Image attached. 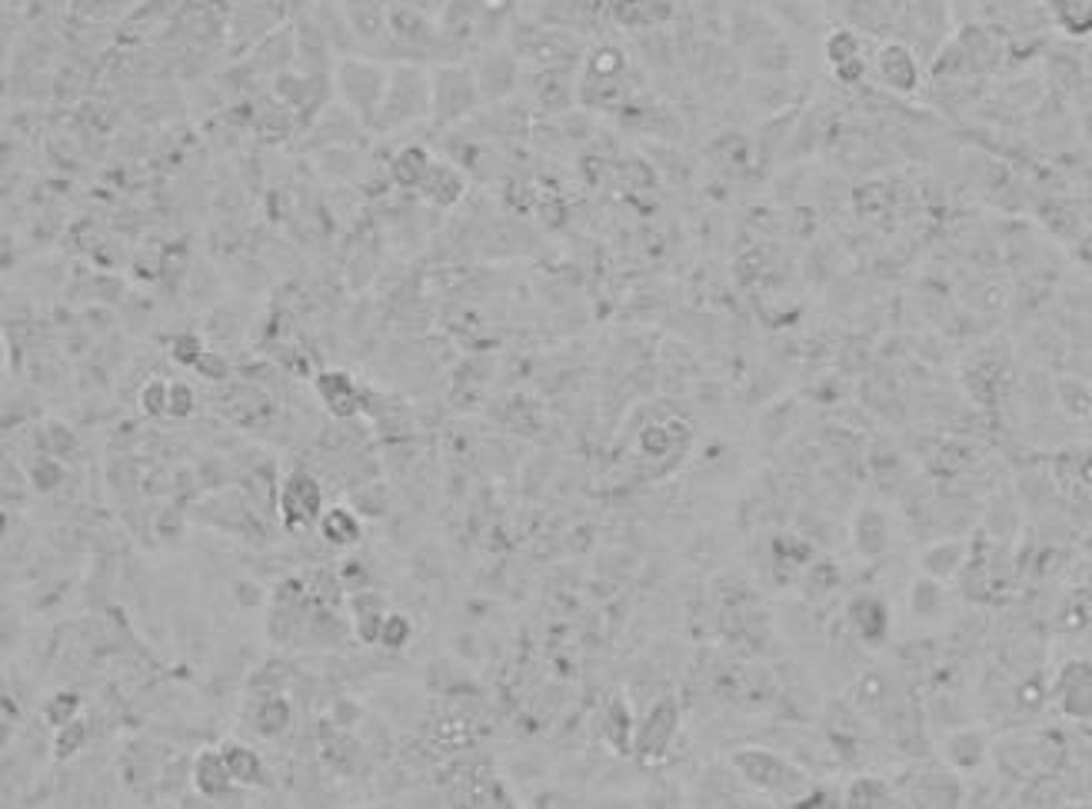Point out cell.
<instances>
[{
	"instance_id": "cell-25",
	"label": "cell",
	"mask_w": 1092,
	"mask_h": 809,
	"mask_svg": "<svg viewBox=\"0 0 1092 809\" xmlns=\"http://www.w3.org/2000/svg\"><path fill=\"white\" fill-rule=\"evenodd\" d=\"M607 737H610V743L617 747V753H623V756L633 753L636 723H633V716H630V709H627L623 700L610 703V709H607Z\"/></svg>"
},
{
	"instance_id": "cell-26",
	"label": "cell",
	"mask_w": 1092,
	"mask_h": 809,
	"mask_svg": "<svg viewBox=\"0 0 1092 809\" xmlns=\"http://www.w3.org/2000/svg\"><path fill=\"white\" fill-rule=\"evenodd\" d=\"M943 606V580H933L922 574V580H916L912 593H909V610L919 616V620H930L936 616Z\"/></svg>"
},
{
	"instance_id": "cell-11",
	"label": "cell",
	"mask_w": 1092,
	"mask_h": 809,
	"mask_svg": "<svg viewBox=\"0 0 1092 809\" xmlns=\"http://www.w3.org/2000/svg\"><path fill=\"white\" fill-rule=\"evenodd\" d=\"M847 616H850L853 633H857L866 646H880V643L889 636V603L880 600V597H873V593H860V597L850 603Z\"/></svg>"
},
{
	"instance_id": "cell-2",
	"label": "cell",
	"mask_w": 1092,
	"mask_h": 809,
	"mask_svg": "<svg viewBox=\"0 0 1092 809\" xmlns=\"http://www.w3.org/2000/svg\"><path fill=\"white\" fill-rule=\"evenodd\" d=\"M434 114V77L419 67H396L390 70L387 80V94L377 111V124L387 127H403L419 117Z\"/></svg>"
},
{
	"instance_id": "cell-4",
	"label": "cell",
	"mask_w": 1092,
	"mask_h": 809,
	"mask_svg": "<svg viewBox=\"0 0 1092 809\" xmlns=\"http://www.w3.org/2000/svg\"><path fill=\"white\" fill-rule=\"evenodd\" d=\"M387 80H390V73L380 63H370L360 57H344L337 63V91L350 104V111L360 117H377L380 101L387 94Z\"/></svg>"
},
{
	"instance_id": "cell-22",
	"label": "cell",
	"mask_w": 1092,
	"mask_h": 809,
	"mask_svg": "<svg viewBox=\"0 0 1092 809\" xmlns=\"http://www.w3.org/2000/svg\"><path fill=\"white\" fill-rule=\"evenodd\" d=\"M899 793H893L886 786V779L880 776H857L847 793H843V802L847 806H899Z\"/></svg>"
},
{
	"instance_id": "cell-27",
	"label": "cell",
	"mask_w": 1092,
	"mask_h": 809,
	"mask_svg": "<svg viewBox=\"0 0 1092 809\" xmlns=\"http://www.w3.org/2000/svg\"><path fill=\"white\" fill-rule=\"evenodd\" d=\"M137 403H140V411L147 417H163L166 411H171V383L160 380V377L143 380V386L137 390Z\"/></svg>"
},
{
	"instance_id": "cell-15",
	"label": "cell",
	"mask_w": 1092,
	"mask_h": 809,
	"mask_svg": "<svg viewBox=\"0 0 1092 809\" xmlns=\"http://www.w3.org/2000/svg\"><path fill=\"white\" fill-rule=\"evenodd\" d=\"M317 530H320L323 543L333 546V550H350L364 536L360 517L350 507H326L323 517H320V523H317Z\"/></svg>"
},
{
	"instance_id": "cell-33",
	"label": "cell",
	"mask_w": 1092,
	"mask_h": 809,
	"mask_svg": "<svg viewBox=\"0 0 1092 809\" xmlns=\"http://www.w3.org/2000/svg\"><path fill=\"white\" fill-rule=\"evenodd\" d=\"M194 373H204L207 380H220V377L227 373V363H223L220 357H214V350H207V354H204V360L194 367Z\"/></svg>"
},
{
	"instance_id": "cell-13",
	"label": "cell",
	"mask_w": 1092,
	"mask_h": 809,
	"mask_svg": "<svg viewBox=\"0 0 1092 809\" xmlns=\"http://www.w3.org/2000/svg\"><path fill=\"white\" fill-rule=\"evenodd\" d=\"M220 753L227 760V770L230 776L237 779L240 789H254V786H264L267 783V770H264V760L254 747H246L240 740H223L220 743Z\"/></svg>"
},
{
	"instance_id": "cell-8",
	"label": "cell",
	"mask_w": 1092,
	"mask_h": 809,
	"mask_svg": "<svg viewBox=\"0 0 1092 809\" xmlns=\"http://www.w3.org/2000/svg\"><path fill=\"white\" fill-rule=\"evenodd\" d=\"M1053 696L1059 700L1066 716L1089 719L1092 716V663L1089 660H1069L1056 677Z\"/></svg>"
},
{
	"instance_id": "cell-5",
	"label": "cell",
	"mask_w": 1092,
	"mask_h": 809,
	"mask_svg": "<svg viewBox=\"0 0 1092 809\" xmlns=\"http://www.w3.org/2000/svg\"><path fill=\"white\" fill-rule=\"evenodd\" d=\"M680 730V706L674 696H659L643 719L636 723V737H633V753L640 763H659L666 760L669 747L677 740Z\"/></svg>"
},
{
	"instance_id": "cell-30",
	"label": "cell",
	"mask_w": 1092,
	"mask_h": 809,
	"mask_svg": "<svg viewBox=\"0 0 1092 809\" xmlns=\"http://www.w3.org/2000/svg\"><path fill=\"white\" fill-rule=\"evenodd\" d=\"M174 360L181 363V367H197L200 360H204V354H207V347H204V340L197 337V334H184V337H177L174 340Z\"/></svg>"
},
{
	"instance_id": "cell-6",
	"label": "cell",
	"mask_w": 1092,
	"mask_h": 809,
	"mask_svg": "<svg viewBox=\"0 0 1092 809\" xmlns=\"http://www.w3.org/2000/svg\"><path fill=\"white\" fill-rule=\"evenodd\" d=\"M277 510L287 523V530H310L323 517V490L313 473L294 470L284 476L280 490H277Z\"/></svg>"
},
{
	"instance_id": "cell-32",
	"label": "cell",
	"mask_w": 1092,
	"mask_h": 809,
	"mask_svg": "<svg viewBox=\"0 0 1092 809\" xmlns=\"http://www.w3.org/2000/svg\"><path fill=\"white\" fill-rule=\"evenodd\" d=\"M194 403H197L194 390L184 380H174L171 383V411H166V417H191L194 414Z\"/></svg>"
},
{
	"instance_id": "cell-16",
	"label": "cell",
	"mask_w": 1092,
	"mask_h": 809,
	"mask_svg": "<svg viewBox=\"0 0 1092 809\" xmlns=\"http://www.w3.org/2000/svg\"><path fill=\"white\" fill-rule=\"evenodd\" d=\"M476 80L483 97H503L510 94L514 80H517V60L510 54H486L476 63Z\"/></svg>"
},
{
	"instance_id": "cell-7",
	"label": "cell",
	"mask_w": 1092,
	"mask_h": 809,
	"mask_svg": "<svg viewBox=\"0 0 1092 809\" xmlns=\"http://www.w3.org/2000/svg\"><path fill=\"white\" fill-rule=\"evenodd\" d=\"M876 77H880V84L899 97H909L919 91L922 84V67L912 54L909 44L903 41H886L880 50H876Z\"/></svg>"
},
{
	"instance_id": "cell-1",
	"label": "cell",
	"mask_w": 1092,
	"mask_h": 809,
	"mask_svg": "<svg viewBox=\"0 0 1092 809\" xmlns=\"http://www.w3.org/2000/svg\"><path fill=\"white\" fill-rule=\"evenodd\" d=\"M729 766L736 770V776L746 786L760 789L767 796H777L783 802H800V806H806V799H809V776L793 760H786L773 750H763V747L736 750L729 756Z\"/></svg>"
},
{
	"instance_id": "cell-24",
	"label": "cell",
	"mask_w": 1092,
	"mask_h": 809,
	"mask_svg": "<svg viewBox=\"0 0 1092 809\" xmlns=\"http://www.w3.org/2000/svg\"><path fill=\"white\" fill-rule=\"evenodd\" d=\"M290 703L284 700V696H277V693H271V696H264V703H261V709H257V716H254V723H257V733L261 737H280L284 730H287V726H290Z\"/></svg>"
},
{
	"instance_id": "cell-23",
	"label": "cell",
	"mask_w": 1092,
	"mask_h": 809,
	"mask_svg": "<svg viewBox=\"0 0 1092 809\" xmlns=\"http://www.w3.org/2000/svg\"><path fill=\"white\" fill-rule=\"evenodd\" d=\"M1053 18L1069 37H1089L1092 34V0H1056Z\"/></svg>"
},
{
	"instance_id": "cell-20",
	"label": "cell",
	"mask_w": 1092,
	"mask_h": 809,
	"mask_svg": "<svg viewBox=\"0 0 1092 809\" xmlns=\"http://www.w3.org/2000/svg\"><path fill=\"white\" fill-rule=\"evenodd\" d=\"M419 190H424V197H430L437 207H450V204H457L463 197L467 181H463L460 171H453L447 164H437V160H434V167H430L427 181L419 184Z\"/></svg>"
},
{
	"instance_id": "cell-9",
	"label": "cell",
	"mask_w": 1092,
	"mask_h": 809,
	"mask_svg": "<svg viewBox=\"0 0 1092 809\" xmlns=\"http://www.w3.org/2000/svg\"><path fill=\"white\" fill-rule=\"evenodd\" d=\"M826 63L829 70L843 80V84H860L866 73L863 57V37L853 27H839L826 37Z\"/></svg>"
},
{
	"instance_id": "cell-10",
	"label": "cell",
	"mask_w": 1092,
	"mask_h": 809,
	"mask_svg": "<svg viewBox=\"0 0 1092 809\" xmlns=\"http://www.w3.org/2000/svg\"><path fill=\"white\" fill-rule=\"evenodd\" d=\"M191 783L207 799H230L233 793H240L237 779L227 770V760H223L220 747H207V750H200L194 756V763H191Z\"/></svg>"
},
{
	"instance_id": "cell-12",
	"label": "cell",
	"mask_w": 1092,
	"mask_h": 809,
	"mask_svg": "<svg viewBox=\"0 0 1092 809\" xmlns=\"http://www.w3.org/2000/svg\"><path fill=\"white\" fill-rule=\"evenodd\" d=\"M943 756L953 770L959 773H973L989 760V740L982 730H956L946 737L943 743Z\"/></svg>"
},
{
	"instance_id": "cell-29",
	"label": "cell",
	"mask_w": 1092,
	"mask_h": 809,
	"mask_svg": "<svg viewBox=\"0 0 1092 809\" xmlns=\"http://www.w3.org/2000/svg\"><path fill=\"white\" fill-rule=\"evenodd\" d=\"M410 636H413V623H410V616H403V613H387V616H383L380 643L387 646V650H403V646L410 643Z\"/></svg>"
},
{
	"instance_id": "cell-31",
	"label": "cell",
	"mask_w": 1092,
	"mask_h": 809,
	"mask_svg": "<svg viewBox=\"0 0 1092 809\" xmlns=\"http://www.w3.org/2000/svg\"><path fill=\"white\" fill-rule=\"evenodd\" d=\"M77 716H80V696H77V693H57L54 703L47 706V719H50V726H64V723H70V719H77Z\"/></svg>"
},
{
	"instance_id": "cell-21",
	"label": "cell",
	"mask_w": 1092,
	"mask_h": 809,
	"mask_svg": "<svg viewBox=\"0 0 1092 809\" xmlns=\"http://www.w3.org/2000/svg\"><path fill=\"white\" fill-rule=\"evenodd\" d=\"M430 167H434V160H430L427 150H419V147H403V150L393 157L390 177H393V184H400V187H416V190H419V184L427 181Z\"/></svg>"
},
{
	"instance_id": "cell-14",
	"label": "cell",
	"mask_w": 1092,
	"mask_h": 809,
	"mask_svg": "<svg viewBox=\"0 0 1092 809\" xmlns=\"http://www.w3.org/2000/svg\"><path fill=\"white\" fill-rule=\"evenodd\" d=\"M969 559V550L963 540H940L933 546H927L919 553V566H922V574L933 577V580H950L956 577L963 566Z\"/></svg>"
},
{
	"instance_id": "cell-18",
	"label": "cell",
	"mask_w": 1092,
	"mask_h": 809,
	"mask_svg": "<svg viewBox=\"0 0 1092 809\" xmlns=\"http://www.w3.org/2000/svg\"><path fill=\"white\" fill-rule=\"evenodd\" d=\"M889 693H893L889 677L883 670H866L850 690V706L863 716H876L889 706Z\"/></svg>"
},
{
	"instance_id": "cell-19",
	"label": "cell",
	"mask_w": 1092,
	"mask_h": 809,
	"mask_svg": "<svg viewBox=\"0 0 1092 809\" xmlns=\"http://www.w3.org/2000/svg\"><path fill=\"white\" fill-rule=\"evenodd\" d=\"M317 393L323 396V403L337 417H354L360 411V393H357V386L347 373H320Z\"/></svg>"
},
{
	"instance_id": "cell-3",
	"label": "cell",
	"mask_w": 1092,
	"mask_h": 809,
	"mask_svg": "<svg viewBox=\"0 0 1092 809\" xmlns=\"http://www.w3.org/2000/svg\"><path fill=\"white\" fill-rule=\"evenodd\" d=\"M430 77H434V117H437V124H457L467 114H473V107L483 101L476 70H470V67L447 63V67L434 70Z\"/></svg>"
},
{
	"instance_id": "cell-28",
	"label": "cell",
	"mask_w": 1092,
	"mask_h": 809,
	"mask_svg": "<svg viewBox=\"0 0 1092 809\" xmlns=\"http://www.w3.org/2000/svg\"><path fill=\"white\" fill-rule=\"evenodd\" d=\"M83 743H88V723L80 716L64 726H54V756L57 760H70Z\"/></svg>"
},
{
	"instance_id": "cell-17",
	"label": "cell",
	"mask_w": 1092,
	"mask_h": 809,
	"mask_svg": "<svg viewBox=\"0 0 1092 809\" xmlns=\"http://www.w3.org/2000/svg\"><path fill=\"white\" fill-rule=\"evenodd\" d=\"M853 543H857V553H863L866 559H876L886 546H889V520L883 510L876 507H866L857 523H853Z\"/></svg>"
}]
</instances>
